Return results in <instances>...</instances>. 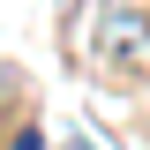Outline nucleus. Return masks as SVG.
<instances>
[{
	"label": "nucleus",
	"mask_w": 150,
	"mask_h": 150,
	"mask_svg": "<svg viewBox=\"0 0 150 150\" xmlns=\"http://www.w3.org/2000/svg\"><path fill=\"white\" fill-rule=\"evenodd\" d=\"M98 60L105 68H143L150 60V15H135V8H105V23H98Z\"/></svg>",
	"instance_id": "obj_1"
},
{
	"label": "nucleus",
	"mask_w": 150,
	"mask_h": 150,
	"mask_svg": "<svg viewBox=\"0 0 150 150\" xmlns=\"http://www.w3.org/2000/svg\"><path fill=\"white\" fill-rule=\"evenodd\" d=\"M8 150H45V128H38V120H23V128L8 135Z\"/></svg>",
	"instance_id": "obj_2"
}]
</instances>
